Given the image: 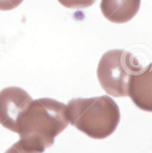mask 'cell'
Returning <instances> with one entry per match:
<instances>
[{
	"instance_id": "1",
	"label": "cell",
	"mask_w": 152,
	"mask_h": 153,
	"mask_svg": "<svg viewBox=\"0 0 152 153\" xmlns=\"http://www.w3.org/2000/svg\"><path fill=\"white\" fill-rule=\"evenodd\" d=\"M69 123L65 104L52 98H39L31 102L19 118L16 133L25 144L43 152Z\"/></svg>"
},
{
	"instance_id": "2",
	"label": "cell",
	"mask_w": 152,
	"mask_h": 153,
	"mask_svg": "<svg viewBox=\"0 0 152 153\" xmlns=\"http://www.w3.org/2000/svg\"><path fill=\"white\" fill-rule=\"evenodd\" d=\"M67 107L70 124L94 139L110 136L120 121L118 105L108 96L73 98Z\"/></svg>"
},
{
	"instance_id": "3",
	"label": "cell",
	"mask_w": 152,
	"mask_h": 153,
	"mask_svg": "<svg viewBox=\"0 0 152 153\" xmlns=\"http://www.w3.org/2000/svg\"><path fill=\"white\" fill-rule=\"evenodd\" d=\"M142 66L132 53L125 50H111L103 54L97 68V77L102 88L114 97L128 96L131 76Z\"/></svg>"
},
{
	"instance_id": "4",
	"label": "cell",
	"mask_w": 152,
	"mask_h": 153,
	"mask_svg": "<svg viewBox=\"0 0 152 153\" xmlns=\"http://www.w3.org/2000/svg\"><path fill=\"white\" fill-rule=\"evenodd\" d=\"M34 101L22 88L10 87L0 91V124L16 132L19 120Z\"/></svg>"
},
{
	"instance_id": "5",
	"label": "cell",
	"mask_w": 152,
	"mask_h": 153,
	"mask_svg": "<svg viewBox=\"0 0 152 153\" xmlns=\"http://www.w3.org/2000/svg\"><path fill=\"white\" fill-rule=\"evenodd\" d=\"M128 96L140 110L152 112V63L131 76Z\"/></svg>"
},
{
	"instance_id": "6",
	"label": "cell",
	"mask_w": 152,
	"mask_h": 153,
	"mask_svg": "<svg viewBox=\"0 0 152 153\" xmlns=\"http://www.w3.org/2000/svg\"><path fill=\"white\" fill-rule=\"evenodd\" d=\"M141 0H102L100 8L109 21L123 24L132 19L138 13Z\"/></svg>"
},
{
	"instance_id": "7",
	"label": "cell",
	"mask_w": 152,
	"mask_h": 153,
	"mask_svg": "<svg viewBox=\"0 0 152 153\" xmlns=\"http://www.w3.org/2000/svg\"><path fill=\"white\" fill-rule=\"evenodd\" d=\"M97 0H58L59 3L67 8H86L93 5Z\"/></svg>"
},
{
	"instance_id": "8",
	"label": "cell",
	"mask_w": 152,
	"mask_h": 153,
	"mask_svg": "<svg viewBox=\"0 0 152 153\" xmlns=\"http://www.w3.org/2000/svg\"><path fill=\"white\" fill-rule=\"evenodd\" d=\"M4 153H43L37 149L31 148L25 144L22 141L19 140L13 143Z\"/></svg>"
},
{
	"instance_id": "9",
	"label": "cell",
	"mask_w": 152,
	"mask_h": 153,
	"mask_svg": "<svg viewBox=\"0 0 152 153\" xmlns=\"http://www.w3.org/2000/svg\"><path fill=\"white\" fill-rule=\"evenodd\" d=\"M23 0H0V10H10L18 7Z\"/></svg>"
}]
</instances>
